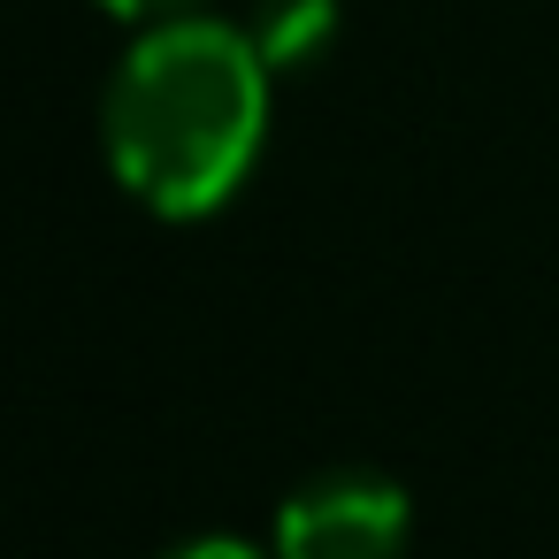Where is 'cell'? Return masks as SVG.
Returning <instances> with one entry per match:
<instances>
[{
	"label": "cell",
	"instance_id": "cell-5",
	"mask_svg": "<svg viewBox=\"0 0 559 559\" xmlns=\"http://www.w3.org/2000/svg\"><path fill=\"white\" fill-rule=\"evenodd\" d=\"M162 559H269V551H253V544H238V536H200V544H177V551H162Z\"/></svg>",
	"mask_w": 559,
	"mask_h": 559
},
{
	"label": "cell",
	"instance_id": "cell-3",
	"mask_svg": "<svg viewBox=\"0 0 559 559\" xmlns=\"http://www.w3.org/2000/svg\"><path fill=\"white\" fill-rule=\"evenodd\" d=\"M246 39L261 47L269 70H307L337 39V0H261L246 16Z\"/></svg>",
	"mask_w": 559,
	"mask_h": 559
},
{
	"label": "cell",
	"instance_id": "cell-1",
	"mask_svg": "<svg viewBox=\"0 0 559 559\" xmlns=\"http://www.w3.org/2000/svg\"><path fill=\"white\" fill-rule=\"evenodd\" d=\"M269 131V62L246 39V24L223 16H177L146 24L139 47L108 78L100 139L123 177V192L169 223L215 215Z\"/></svg>",
	"mask_w": 559,
	"mask_h": 559
},
{
	"label": "cell",
	"instance_id": "cell-4",
	"mask_svg": "<svg viewBox=\"0 0 559 559\" xmlns=\"http://www.w3.org/2000/svg\"><path fill=\"white\" fill-rule=\"evenodd\" d=\"M100 9L123 24H177V16H200V0H100Z\"/></svg>",
	"mask_w": 559,
	"mask_h": 559
},
{
	"label": "cell",
	"instance_id": "cell-2",
	"mask_svg": "<svg viewBox=\"0 0 559 559\" xmlns=\"http://www.w3.org/2000/svg\"><path fill=\"white\" fill-rule=\"evenodd\" d=\"M406 490L368 467H330L276 506V559H399L406 551Z\"/></svg>",
	"mask_w": 559,
	"mask_h": 559
}]
</instances>
